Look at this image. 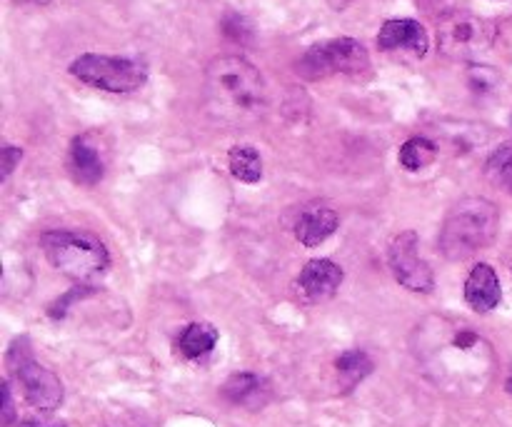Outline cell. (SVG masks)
<instances>
[{"label":"cell","instance_id":"1","mask_svg":"<svg viewBox=\"0 0 512 427\" xmlns=\"http://www.w3.org/2000/svg\"><path fill=\"white\" fill-rule=\"evenodd\" d=\"M413 345L425 375L448 393L478 395L493 378L495 353L475 330L433 318L418 328Z\"/></svg>","mask_w":512,"mask_h":427},{"label":"cell","instance_id":"11","mask_svg":"<svg viewBox=\"0 0 512 427\" xmlns=\"http://www.w3.org/2000/svg\"><path fill=\"white\" fill-rule=\"evenodd\" d=\"M343 285V268L333 260H310L298 275V290L308 303H323L330 300Z\"/></svg>","mask_w":512,"mask_h":427},{"label":"cell","instance_id":"9","mask_svg":"<svg viewBox=\"0 0 512 427\" xmlns=\"http://www.w3.org/2000/svg\"><path fill=\"white\" fill-rule=\"evenodd\" d=\"M390 270H393L395 280L403 288L413 290V293H430L435 285L433 270L430 265L420 258L418 253V235L413 230L408 233L395 235L390 243Z\"/></svg>","mask_w":512,"mask_h":427},{"label":"cell","instance_id":"18","mask_svg":"<svg viewBox=\"0 0 512 427\" xmlns=\"http://www.w3.org/2000/svg\"><path fill=\"white\" fill-rule=\"evenodd\" d=\"M228 163H230V173L240 180V183H258L263 178V158L255 148L250 145H235L230 148L228 153Z\"/></svg>","mask_w":512,"mask_h":427},{"label":"cell","instance_id":"14","mask_svg":"<svg viewBox=\"0 0 512 427\" xmlns=\"http://www.w3.org/2000/svg\"><path fill=\"white\" fill-rule=\"evenodd\" d=\"M223 395L240 408L260 410L270 400V385L260 375L238 373L225 380Z\"/></svg>","mask_w":512,"mask_h":427},{"label":"cell","instance_id":"10","mask_svg":"<svg viewBox=\"0 0 512 427\" xmlns=\"http://www.w3.org/2000/svg\"><path fill=\"white\" fill-rule=\"evenodd\" d=\"M378 48L383 53H405L413 58H425L428 53V33L418 20L395 18L380 28Z\"/></svg>","mask_w":512,"mask_h":427},{"label":"cell","instance_id":"13","mask_svg":"<svg viewBox=\"0 0 512 427\" xmlns=\"http://www.w3.org/2000/svg\"><path fill=\"white\" fill-rule=\"evenodd\" d=\"M465 300L475 313H490L503 300V288H500L498 273L488 263H478L465 283Z\"/></svg>","mask_w":512,"mask_h":427},{"label":"cell","instance_id":"15","mask_svg":"<svg viewBox=\"0 0 512 427\" xmlns=\"http://www.w3.org/2000/svg\"><path fill=\"white\" fill-rule=\"evenodd\" d=\"M340 228V215L330 208H315L300 215L298 225H295V238L308 248L325 243L335 230Z\"/></svg>","mask_w":512,"mask_h":427},{"label":"cell","instance_id":"22","mask_svg":"<svg viewBox=\"0 0 512 427\" xmlns=\"http://www.w3.org/2000/svg\"><path fill=\"white\" fill-rule=\"evenodd\" d=\"M20 158H23V150L13 148V145H5V148L0 150V178L8 180L15 165L20 163Z\"/></svg>","mask_w":512,"mask_h":427},{"label":"cell","instance_id":"8","mask_svg":"<svg viewBox=\"0 0 512 427\" xmlns=\"http://www.w3.org/2000/svg\"><path fill=\"white\" fill-rule=\"evenodd\" d=\"M8 365L15 378H18L20 388H23L25 400L35 410L53 413V410L60 408V403H63V383H60L58 375L35 363L28 338H18L10 345Z\"/></svg>","mask_w":512,"mask_h":427},{"label":"cell","instance_id":"25","mask_svg":"<svg viewBox=\"0 0 512 427\" xmlns=\"http://www.w3.org/2000/svg\"><path fill=\"white\" fill-rule=\"evenodd\" d=\"M328 3H330V5H333V8H335V10H343V8H345V5H348V3H350V0H328Z\"/></svg>","mask_w":512,"mask_h":427},{"label":"cell","instance_id":"4","mask_svg":"<svg viewBox=\"0 0 512 427\" xmlns=\"http://www.w3.org/2000/svg\"><path fill=\"white\" fill-rule=\"evenodd\" d=\"M45 260L65 278L78 285H90L108 270V248L95 235L73 233V230H50L40 238Z\"/></svg>","mask_w":512,"mask_h":427},{"label":"cell","instance_id":"17","mask_svg":"<svg viewBox=\"0 0 512 427\" xmlns=\"http://www.w3.org/2000/svg\"><path fill=\"white\" fill-rule=\"evenodd\" d=\"M335 368L340 375V390L350 393L358 383H363L370 373H373V360L363 350H348L335 360Z\"/></svg>","mask_w":512,"mask_h":427},{"label":"cell","instance_id":"19","mask_svg":"<svg viewBox=\"0 0 512 427\" xmlns=\"http://www.w3.org/2000/svg\"><path fill=\"white\" fill-rule=\"evenodd\" d=\"M400 165L410 173H418V170L428 168L435 158H438V145L428 138H410L405 140V145L400 148Z\"/></svg>","mask_w":512,"mask_h":427},{"label":"cell","instance_id":"5","mask_svg":"<svg viewBox=\"0 0 512 427\" xmlns=\"http://www.w3.org/2000/svg\"><path fill=\"white\" fill-rule=\"evenodd\" d=\"M70 73L90 88L108 93H133L148 80V68L140 60L120 58V55L85 53L70 63Z\"/></svg>","mask_w":512,"mask_h":427},{"label":"cell","instance_id":"27","mask_svg":"<svg viewBox=\"0 0 512 427\" xmlns=\"http://www.w3.org/2000/svg\"><path fill=\"white\" fill-rule=\"evenodd\" d=\"M508 393L512 395V370H510V375H508Z\"/></svg>","mask_w":512,"mask_h":427},{"label":"cell","instance_id":"21","mask_svg":"<svg viewBox=\"0 0 512 427\" xmlns=\"http://www.w3.org/2000/svg\"><path fill=\"white\" fill-rule=\"evenodd\" d=\"M468 83H470V88H473V93L490 95L498 90L500 75L495 73L493 68H488V65H473L468 73Z\"/></svg>","mask_w":512,"mask_h":427},{"label":"cell","instance_id":"26","mask_svg":"<svg viewBox=\"0 0 512 427\" xmlns=\"http://www.w3.org/2000/svg\"><path fill=\"white\" fill-rule=\"evenodd\" d=\"M15 3H35V5H45V3H50V0H15Z\"/></svg>","mask_w":512,"mask_h":427},{"label":"cell","instance_id":"6","mask_svg":"<svg viewBox=\"0 0 512 427\" xmlns=\"http://www.w3.org/2000/svg\"><path fill=\"white\" fill-rule=\"evenodd\" d=\"M368 68V48L355 38H333L313 45L298 63V73L305 80H320L330 75H363L368 73Z\"/></svg>","mask_w":512,"mask_h":427},{"label":"cell","instance_id":"20","mask_svg":"<svg viewBox=\"0 0 512 427\" xmlns=\"http://www.w3.org/2000/svg\"><path fill=\"white\" fill-rule=\"evenodd\" d=\"M485 178L490 180V185L512 195V143L500 145L490 155L488 163H485Z\"/></svg>","mask_w":512,"mask_h":427},{"label":"cell","instance_id":"23","mask_svg":"<svg viewBox=\"0 0 512 427\" xmlns=\"http://www.w3.org/2000/svg\"><path fill=\"white\" fill-rule=\"evenodd\" d=\"M10 420H13V398H10V388L8 383L3 385V423L10 425Z\"/></svg>","mask_w":512,"mask_h":427},{"label":"cell","instance_id":"24","mask_svg":"<svg viewBox=\"0 0 512 427\" xmlns=\"http://www.w3.org/2000/svg\"><path fill=\"white\" fill-rule=\"evenodd\" d=\"M23 427H65V425H58V423H48V420H43V423H38V420H33V423H25Z\"/></svg>","mask_w":512,"mask_h":427},{"label":"cell","instance_id":"12","mask_svg":"<svg viewBox=\"0 0 512 427\" xmlns=\"http://www.w3.org/2000/svg\"><path fill=\"white\" fill-rule=\"evenodd\" d=\"M68 170L75 183L95 185L105 175V160L100 153V145L95 143L93 135H78L73 138L68 150Z\"/></svg>","mask_w":512,"mask_h":427},{"label":"cell","instance_id":"3","mask_svg":"<svg viewBox=\"0 0 512 427\" xmlns=\"http://www.w3.org/2000/svg\"><path fill=\"white\" fill-rule=\"evenodd\" d=\"M500 230L498 205L485 198H465L453 205L440 230V253L448 260H468L493 245Z\"/></svg>","mask_w":512,"mask_h":427},{"label":"cell","instance_id":"7","mask_svg":"<svg viewBox=\"0 0 512 427\" xmlns=\"http://www.w3.org/2000/svg\"><path fill=\"white\" fill-rule=\"evenodd\" d=\"M495 25L468 10H450L438 20V48L453 60H473L493 45Z\"/></svg>","mask_w":512,"mask_h":427},{"label":"cell","instance_id":"16","mask_svg":"<svg viewBox=\"0 0 512 427\" xmlns=\"http://www.w3.org/2000/svg\"><path fill=\"white\" fill-rule=\"evenodd\" d=\"M215 343H218V330H215L213 325L193 323L180 333L178 350L188 360H198V358H205V355L215 348Z\"/></svg>","mask_w":512,"mask_h":427},{"label":"cell","instance_id":"2","mask_svg":"<svg viewBox=\"0 0 512 427\" xmlns=\"http://www.w3.org/2000/svg\"><path fill=\"white\" fill-rule=\"evenodd\" d=\"M205 85L213 108L225 118H248L260 113L268 100L263 73L240 55H220L210 60Z\"/></svg>","mask_w":512,"mask_h":427}]
</instances>
